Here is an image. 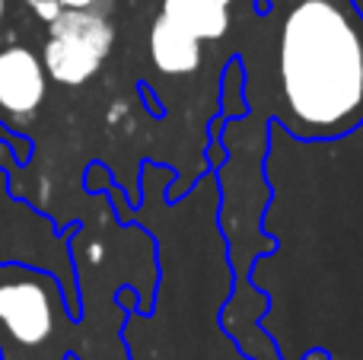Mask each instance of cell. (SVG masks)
Listing matches in <instances>:
<instances>
[{
	"label": "cell",
	"mask_w": 363,
	"mask_h": 360,
	"mask_svg": "<svg viewBox=\"0 0 363 360\" xmlns=\"http://www.w3.org/2000/svg\"><path fill=\"white\" fill-rule=\"evenodd\" d=\"M277 83L284 118L303 137H335L363 118V19L347 0H290Z\"/></svg>",
	"instance_id": "1"
},
{
	"label": "cell",
	"mask_w": 363,
	"mask_h": 360,
	"mask_svg": "<svg viewBox=\"0 0 363 360\" xmlns=\"http://www.w3.org/2000/svg\"><path fill=\"white\" fill-rule=\"evenodd\" d=\"M67 319L57 284L23 265H0V357L64 360Z\"/></svg>",
	"instance_id": "2"
},
{
	"label": "cell",
	"mask_w": 363,
	"mask_h": 360,
	"mask_svg": "<svg viewBox=\"0 0 363 360\" xmlns=\"http://www.w3.org/2000/svg\"><path fill=\"white\" fill-rule=\"evenodd\" d=\"M48 42L42 51V67L51 80L80 86L86 83L115 42V29L106 13L93 10H61L55 23H48Z\"/></svg>",
	"instance_id": "3"
},
{
	"label": "cell",
	"mask_w": 363,
	"mask_h": 360,
	"mask_svg": "<svg viewBox=\"0 0 363 360\" xmlns=\"http://www.w3.org/2000/svg\"><path fill=\"white\" fill-rule=\"evenodd\" d=\"M45 74L35 51L23 45H10L0 51V118L10 125H23L45 102Z\"/></svg>",
	"instance_id": "4"
},
{
	"label": "cell",
	"mask_w": 363,
	"mask_h": 360,
	"mask_svg": "<svg viewBox=\"0 0 363 360\" xmlns=\"http://www.w3.org/2000/svg\"><path fill=\"white\" fill-rule=\"evenodd\" d=\"M150 55L163 74H191L201 67V42L160 16L150 32Z\"/></svg>",
	"instance_id": "5"
},
{
	"label": "cell",
	"mask_w": 363,
	"mask_h": 360,
	"mask_svg": "<svg viewBox=\"0 0 363 360\" xmlns=\"http://www.w3.org/2000/svg\"><path fill=\"white\" fill-rule=\"evenodd\" d=\"M169 23H176L191 38H220L230 29V10L217 0H163V13Z\"/></svg>",
	"instance_id": "6"
},
{
	"label": "cell",
	"mask_w": 363,
	"mask_h": 360,
	"mask_svg": "<svg viewBox=\"0 0 363 360\" xmlns=\"http://www.w3.org/2000/svg\"><path fill=\"white\" fill-rule=\"evenodd\" d=\"M61 10H93V13H102L108 6V0H57Z\"/></svg>",
	"instance_id": "7"
},
{
	"label": "cell",
	"mask_w": 363,
	"mask_h": 360,
	"mask_svg": "<svg viewBox=\"0 0 363 360\" xmlns=\"http://www.w3.org/2000/svg\"><path fill=\"white\" fill-rule=\"evenodd\" d=\"M4 10H6V0H0V19H4Z\"/></svg>",
	"instance_id": "8"
},
{
	"label": "cell",
	"mask_w": 363,
	"mask_h": 360,
	"mask_svg": "<svg viewBox=\"0 0 363 360\" xmlns=\"http://www.w3.org/2000/svg\"><path fill=\"white\" fill-rule=\"evenodd\" d=\"M217 4H223V6H230V0H217Z\"/></svg>",
	"instance_id": "9"
},
{
	"label": "cell",
	"mask_w": 363,
	"mask_h": 360,
	"mask_svg": "<svg viewBox=\"0 0 363 360\" xmlns=\"http://www.w3.org/2000/svg\"><path fill=\"white\" fill-rule=\"evenodd\" d=\"M26 4H32V0H26Z\"/></svg>",
	"instance_id": "10"
}]
</instances>
